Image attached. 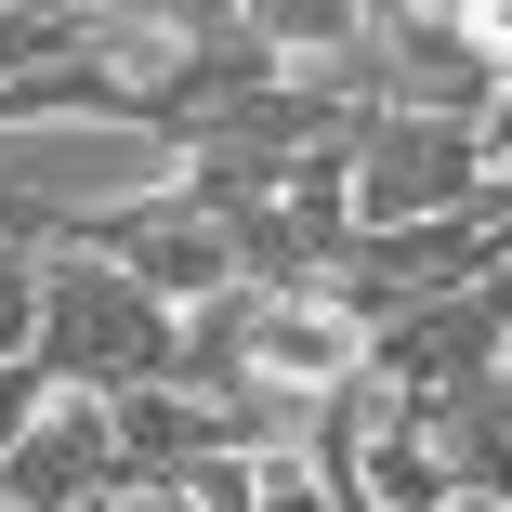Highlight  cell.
Returning a JSON list of instances; mask_svg holds the SVG:
<instances>
[{
	"label": "cell",
	"instance_id": "17",
	"mask_svg": "<svg viewBox=\"0 0 512 512\" xmlns=\"http://www.w3.org/2000/svg\"><path fill=\"white\" fill-rule=\"evenodd\" d=\"M499 368H512V342H499Z\"/></svg>",
	"mask_w": 512,
	"mask_h": 512
},
{
	"label": "cell",
	"instance_id": "9",
	"mask_svg": "<svg viewBox=\"0 0 512 512\" xmlns=\"http://www.w3.org/2000/svg\"><path fill=\"white\" fill-rule=\"evenodd\" d=\"M224 434H237V407H224L211 381H184V368L119 394V447H132V473H184L197 447H224Z\"/></svg>",
	"mask_w": 512,
	"mask_h": 512
},
{
	"label": "cell",
	"instance_id": "14",
	"mask_svg": "<svg viewBox=\"0 0 512 512\" xmlns=\"http://www.w3.org/2000/svg\"><path fill=\"white\" fill-rule=\"evenodd\" d=\"M0 250H53V224L27 211V197H14V184H0Z\"/></svg>",
	"mask_w": 512,
	"mask_h": 512
},
{
	"label": "cell",
	"instance_id": "7",
	"mask_svg": "<svg viewBox=\"0 0 512 512\" xmlns=\"http://www.w3.org/2000/svg\"><path fill=\"white\" fill-rule=\"evenodd\" d=\"M499 342H512V302H499V276H473V289H434V302H394V316H368V368H394L407 394H447V381L499 368Z\"/></svg>",
	"mask_w": 512,
	"mask_h": 512
},
{
	"label": "cell",
	"instance_id": "10",
	"mask_svg": "<svg viewBox=\"0 0 512 512\" xmlns=\"http://www.w3.org/2000/svg\"><path fill=\"white\" fill-rule=\"evenodd\" d=\"M40 342V250H0V355Z\"/></svg>",
	"mask_w": 512,
	"mask_h": 512
},
{
	"label": "cell",
	"instance_id": "4",
	"mask_svg": "<svg viewBox=\"0 0 512 512\" xmlns=\"http://www.w3.org/2000/svg\"><path fill=\"white\" fill-rule=\"evenodd\" d=\"M512 250V224L486 211H421V224H355L342 250H329V289H355L368 316H394V302H434V289H473L486 263Z\"/></svg>",
	"mask_w": 512,
	"mask_h": 512
},
{
	"label": "cell",
	"instance_id": "13",
	"mask_svg": "<svg viewBox=\"0 0 512 512\" xmlns=\"http://www.w3.org/2000/svg\"><path fill=\"white\" fill-rule=\"evenodd\" d=\"M447 14L473 27V53H486V66H512V0H447Z\"/></svg>",
	"mask_w": 512,
	"mask_h": 512
},
{
	"label": "cell",
	"instance_id": "1",
	"mask_svg": "<svg viewBox=\"0 0 512 512\" xmlns=\"http://www.w3.org/2000/svg\"><path fill=\"white\" fill-rule=\"evenodd\" d=\"M0 184L27 197L53 237H106L145 197L184 184V132L158 106H92V119H0Z\"/></svg>",
	"mask_w": 512,
	"mask_h": 512
},
{
	"label": "cell",
	"instance_id": "8",
	"mask_svg": "<svg viewBox=\"0 0 512 512\" xmlns=\"http://www.w3.org/2000/svg\"><path fill=\"white\" fill-rule=\"evenodd\" d=\"M499 66L473 53V27L447 14V0H381V53H368V106H460L486 119Z\"/></svg>",
	"mask_w": 512,
	"mask_h": 512
},
{
	"label": "cell",
	"instance_id": "18",
	"mask_svg": "<svg viewBox=\"0 0 512 512\" xmlns=\"http://www.w3.org/2000/svg\"><path fill=\"white\" fill-rule=\"evenodd\" d=\"M0 512H14V499H0Z\"/></svg>",
	"mask_w": 512,
	"mask_h": 512
},
{
	"label": "cell",
	"instance_id": "2",
	"mask_svg": "<svg viewBox=\"0 0 512 512\" xmlns=\"http://www.w3.org/2000/svg\"><path fill=\"white\" fill-rule=\"evenodd\" d=\"M53 381L79 394H132V381H171L184 368V302H158L106 237H53L40 250V342H27Z\"/></svg>",
	"mask_w": 512,
	"mask_h": 512
},
{
	"label": "cell",
	"instance_id": "15",
	"mask_svg": "<svg viewBox=\"0 0 512 512\" xmlns=\"http://www.w3.org/2000/svg\"><path fill=\"white\" fill-rule=\"evenodd\" d=\"M486 158H512V66H499V92H486Z\"/></svg>",
	"mask_w": 512,
	"mask_h": 512
},
{
	"label": "cell",
	"instance_id": "12",
	"mask_svg": "<svg viewBox=\"0 0 512 512\" xmlns=\"http://www.w3.org/2000/svg\"><path fill=\"white\" fill-rule=\"evenodd\" d=\"M79 27H197V0H66Z\"/></svg>",
	"mask_w": 512,
	"mask_h": 512
},
{
	"label": "cell",
	"instance_id": "11",
	"mask_svg": "<svg viewBox=\"0 0 512 512\" xmlns=\"http://www.w3.org/2000/svg\"><path fill=\"white\" fill-rule=\"evenodd\" d=\"M40 394H53V368H40V355H0V460H14V434L40 421Z\"/></svg>",
	"mask_w": 512,
	"mask_h": 512
},
{
	"label": "cell",
	"instance_id": "6",
	"mask_svg": "<svg viewBox=\"0 0 512 512\" xmlns=\"http://www.w3.org/2000/svg\"><path fill=\"white\" fill-rule=\"evenodd\" d=\"M106 250H119V263L158 289V302H184V316H197V302H224V289L250 276V237H237V211H224V197H197V184L145 197L132 224H106Z\"/></svg>",
	"mask_w": 512,
	"mask_h": 512
},
{
	"label": "cell",
	"instance_id": "16",
	"mask_svg": "<svg viewBox=\"0 0 512 512\" xmlns=\"http://www.w3.org/2000/svg\"><path fill=\"white\" fill-rule=\"evenodd\" d=\"M434 512H499V486H460V499H434Z\"/></svg>",
	"mask_w": 512,
	"mask_h": 512
},
{
	"label": "cell",
	"instance_id": "3",
	"mask_svg": "<svg viewBox=\"0 0 512 512\" xmlns=\"http://www.w3.org/2000/svg\"><path fill=\"white\" fill-rule=\"evenodd\" d=\"M486 119L460 106H355V224H421L486 197Z\"/></svg>",
	"mask_w": 512,
	"mask_h": 512
},
{
	"label": "cell",
	"instance_id": "5",
	"mask_svg": "<svg viewBox=\"0 0 512 512\" xmlns=\"http://www.w3.org/2000/svg\"><path fill=\"white\" fill-rule=\"evenodd\" d=\"M132 486V447H119V394H79L53 381L40 421L14 434V460H0V499L14 512H106Z\"/></svg>",
	"mask_w": 512,
	"mask_h": 512
}]
</instances>
